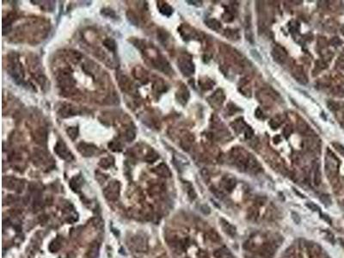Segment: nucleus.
Wrapping results in <instances>:
<instances>
[{"mask_svg": "<svg viewBox=\"0 0 344 258\" xmlns=\"http://www.w3.org/2000/svg\"><path fill=\"white\" fill-rule=\"evenodd\" d=\"M103 194L108 201H116L120 195V183L116 181L111 182L104 189Z\"/></svg>", "mask_w": 344, "mask_h": 258, "instance_id": "1", "label": "nucleus"}, {"mask_svg": "<svg viewBox=\"0 0 344 258\" xmlns=\"http://www.w3.org/2000/svg\"><path fill=\"white\" fill-rule=\"evenodd\" d=\"M130 246L137 251H139V252L146 251L148 249V243H147L146 238L143 235H136V236L132 237L131 238Z\"/></svg>", "mask_w": 344, "mask_h": 258, "instance_id": "2", "label": "nucleus"}, {"mask_svg": "<svg viewBox=\"0 0 344 258\" xmlns=\"http://www.w3.org/2000/svg\"><path fill=\"white\" fill-rule=\"evenodd\" d=\"M54 152L57 153V155L61 158L67 160V161H71L73 160V155L66 146V145L63 141H58L56 144L55 147H54Z\"/></svg>", "mask_w": 344, "mask_h": 258, "instance_id": "3", "label": "nucleus"}, {"mask_svg": "<svg viewBox=\"0 0 344 258\" xmlns=\"http://www.w3.org/2000/svg\"><path fill=\"white\" fill-rule=\"evenodd\" d=\"M179 68L185 76H190L194 71V66L192 61L188 59H182L179 60Z\"/></svg>", "mask_w": 344, "mask_h": 258, "instance_id": "4", "label": "nucleus"}, {"mask_svg": "<svg viewBox=\"0 0 344 258\" xmlns=\"http://www.w3.org/2000/svg\"><path fill=\"white\" fill-rule=\"evenodd\" d=\"M272 56H273V60L276 62H278L280 64H282L287 60V53L282 46H276L272 50Z\"/></svg>", "mask_w": 344, "mask_h": 258, "instance_id": "5", "label": "nucleus"}, {"mask_svg": "<svg viewBox=\"0 0 344 258\" xmlns=\"http://www.w3.org/2000/svg\"><path fill=\"white\" fill-rule=\"evenodd\" d=\"M5 186L11 190L21 192L24 187V183L21 180L15 179V178H7V182H5Z\"/></svg>", "mask_w": 344, "mask_h": 258, "instance_id": "6", "label": "nucleus"}, {"mask_svg": "<svg viewBox=\"0 0 344 258\" xmlns=\"http://www.w3.org/2000/svg\"><path fill=\"white\" fill-rule=\"evenodd\" d=\"M275 253V249L271 243H265L260 249V254L263 258H273Z\"/></svg>", "mask_w": 344, "mask_h": 258, "instance_id": "7", "label": "nucleus"}, {"mask_svg": "<svg viewBox=\"0 0 344 258\" xmlns=\"http://www.w3.org/2000/svg\"><path fill=\"white\" fill-rule=\"evenodd\" d=\"M219 222H220V226L223 229V231L226 233L227 235L231 236V237H234L236 235L237 229H236V227L233 225L230 224V223L226 221L225 219H224V218H220Z\"/></svg>", "mask_w": 344, "mask_h": 258, "instance_id": "8", "label": "nucleus"}, {"mask_svg": "<svg viewBox=\"0 0 344 258\" xmlns=\"http://www.w3.org/2000/svg\"><path fill=\"white\" fill-rule=\"evenodd\" d=\"M97 147L94 146L92 145H88V144H80L78 146V151L81 152L84 156H91L94 154Z\"/></svg>", "mask_w": 344, "mask_h": 258, "instance_id": "9", "label": "nucleus"}, {"mask_svg": "<svg viewBox=\"0 0 344 258\" xmlns=\"http://www.w3.org/2000/svg\"><path fill=\"white\" fill-rule=\"evenodd\" d=\"M221 182H222L221 183L222 187L229 192L232 191L233 188L236 187V184H237L236 180L233 177H225L221 181Z\"/></svg>", "mask_w": 344, "mask_h": 258, "instance_id": "10", "label": "nucleus"}, {"mask_svg": "<svg viewBox=\"0 0 344 258\" xmlns=\"http://www.w3.org/2000/svg\"><path fill=\"white\" fill-rule=\"evenodd\" d=\"M62 243H63V238L60 236H58L57 238H55L49 244V250L51 252H57L59 251L62 247Z\"/></svg>", "mask_w": 344, "mask_h": 258, "instance_id": "11", "label": "nucleus"}, {"mask_svg": "<svg viewBox=\"0 0 344 258\" xmlns=\"http://www.w3.org/2000/svg\"><path fill=\"white\" fill-rule=\"evenodd\" d=\"M99 253V244L97 242H93L90 245L89 249L87 251L86 257L87 258H97Z\"/></svg>", "mask_w": 344, "mask_h": 258, "instance_id": "12", "label": "nucleus"}, {"mask_svg": "<svg viewBox=\"0 0 344 258\" xmlns=\"http://www.w3.org/2000/svg\"><path fill=\"white\" fill-rule=\"evenodd\" d=\"M82 185H83V179L80 176L74 177L70 182V186H71V189L75 192H78L80 190Z\"/></svg>", "mask_w": 344, "mask_h": 258, "instance_id": "13", "label": "nucleus"}, {"mask_svg": "<svg viewBox=\"0 0 344 258\" xmlns=\"http://www.w3.org/2000/svg\"><path fill=\"white\" fill-rule=\"evenodd\" d=\"M294 76L295 77L296 80L301 84H306L307 83V77L305 76L304 72L301 67H297L294 71Z\"/></svg>", "mask_w": 344, "mask_h": 258, "instance_id": "14", "label": "nucleus"}, {"mask_svg": "<svg viewBox=\"0 0 344 258\" xmlns=\"http://www.w3.org/2000/svg\"><path fill=\"white\" fill-rule=\"evenodd\" d=\"M246 168L250 172H256L259 170V163L257 160L253 156H249L248 162L246 164Z\"/></svg>", "mask_w": 344, "mask_h": 258, "instance_id": "15", "label": "nucleus"}, {"mask_svg": "<svg viewBox=\"0 0 344 258\" xmlns=\"http://www.w3.org/2000/svg\"><path fill=\"white\" fill-rule=\"evenodd\" d=\"M214 256L217 258H235L232 254L227 249L220 248L214 251Z\"/></svg>", "mask_w": 344, "mask_h": 258, "instance_id": "16", "label": "nucleus"}, {"mask_svg": "<svg viewBox=\"0 0 344 258\" xmlns=\"http://www.w3.org/2000/svg\"><path fill=\"white\" fill-rule=\"evenodd\" d=\"M313 182L316 186H318L321 183V173L319 170V165L318 163H315L313 166Z\"/></svg>", "mask_w": 344, "mask_h": 258, "instance_id": "17", "label": "nucleus"}, {"mask_svg": "<svg viewBox=\"0 0 344 258\" xmlns=\"http://www.w3.org/2000/svg\"><path fill=\"white\" fill-rule=\"evenodd\" d=\"M156 173L157 174H158V175H160L161 177H170V170H169V168L166 166V165H164L163 163H162V164H160V165H158L157 168H156Z\"/></svg>", "mask_w": 344, "mask_h": 258, "instance_id": "18", "label": "nucleus"}, {"mask_svg": "<svg viewBox=\"0 0 344 258\" xmlns=\"http://www.w3.org/2000/svg\"><path fill=\"white\" fill-rule=\"evenodd\" d=\"M158 6H159V11L162 13L163 15L170 16V15L172 14V12H173L172 8L170 6V5H168L167 3L163 2V4H159Z\"/></svg>", "mask_w": 344, "mask_h": 258, "instance_id": "19", "label": "nucleus"}, {"mask_svg": "<svg viewBox=\"0 0 344 258\" xmlns=\"http://www.w3.org/2000/svg\"><path fill=\"white\" fill-rule=\"evenodd\" d=\"M207 236L209 240H211L213 243H219L221 241V238L220 236L218 235V233L217 232H215L214 230H210L207 232Z\"/></svg>", "mask_w": 344, "mask_h": 258, "instance_id": "20", "label": "nucleus"}, {"mask_svg": "<svg viewBox=\"0 0 344 258\" xmlns=\"http://www.w3.org/2000/svg\"><path fill=\"white\" fill-rule=\"evenodd\" d=\"M177 98L180 101H184V102H186L188 98V91L185 87H182V89H180V91L177 92Z\"/></svg>", "mask_w": 344, "mask_h": 258, "instance_id": "21", "label": "nucleus"}, {"mask_svg": "<svg viewBox=\"0 0 344 258\" xmlns=\"http://www.w3.org/2000/svg\"><path fill=\"white\" fill-rule=\"evenodd\" d=\"M223 96V92L222 91H218L214 95H213L211 98H213V100H214V102H215V104H214V106H216V105H219V104H221L223 102V101H224V97H222Z\"/></svg>", "mask_w": 344, "mask_h": 258, "instance_id": "22", "label": "nucleus"}, {"mask_svg": "<svg viewBox=\"0 0 344 258\" xmlns=\"http://www.w3.org/2000/svg\"><path fill=\"white\" fill-rule=\"evenodd\" d=\"M207 23H208L207 25H208L210 29H213V30H218V29H220V22H218L217 20H215V19H209V20L207 22Z\"/></svg>", "mask_w": 344, "mask_h": 258, "instance_id": "23", "label": "nucleus"}, {"mask_svg": "<svg viewBox=\"0 0 344 258\" xmlns=\"http://www.w3.org/2000/svg\"><path fill=\"white\" fill-rule=\"evenodd\" d=\"M103 44H104V46H106L107 48L108 49V50H111V51H114L115 50V48H116V45H115V41L114 40H112V39H110V38H108V39H106L105 41H103Z\"/></svg>", "mask_w": 344, "mask_h": 258, "instance_id": "24", "label": "nucleus"}, {"mask_svg": "<svg viewBox=\"0 0 344 258\" xmlns=\"http://www.w3.org/2000/svg\"><path fill=\"white\" fill-rule=\"evenodd\" d=\"M257 216V208L256 207H250L247 211V218L249 219L252 220Z\"/></svg>", "mask_w": 344, "mask_h": 258, "instance_id": "25", "label": "nucleus"}, {"mask_svg": "<svg viewBox=\"0 0 344 258\" xmlns=\"http://www.w3.org/2000/svg\"><path fill=\"white\" fill-rule=\"evenodd\" d=\"M297 127H298L297 128L299 129V132H302V133L306 132L309 130V127L307 126V124L304 122V121H302V120H300V121L297 122Z\"/></svg>", "mask_w": 344, "mask_h": 258, "instance_id": "26", "label": "nucleus"}, {"mask_svg": "<svg viewBox=\"0 0 344 258\" xmlns=\"http://www.w3.org/2000/svg\"><path fill=\"white\" fill-rule=\"evenodd\" d=\"M67 133L68 136L71 137V139H75L77 136V129L76 127H70L69 129H67Z\"/></svg>", "mask_w": 344, "mask_h": 258, "instance_id": "27", "label": "nucleus"}, {"mask_svg": "<svg viewBox=\"0 0 344 258\" xmlns=\"http://www.w3.org/2000/svg\"><path fill=\"white\" fill-rule=\"evenodd\" d=\"M320 201H322L323 204H324V205L327 206V207L331 204V200H330V198H329V195H327V194H322V195L320 196Z\"/></svg>", "mask_w": 344, "mask_h": 258, "instance_id": "28", "label": "nucleus"}, {"mask_svg": "<svg viewBox=\"0 0 344 258\" xmlns=\"http://www.w3.org/2000/svg\"><path fill=\"white\" fill-rule=\"evenodd\" d=\"M309 251L311 253L312 256H317L319 253V247L316 244H311L309 246Z\"/></svg>", "mask_w": 344, "mask_h": 258, "instance_id": "29", "label": "nucleus"}, {"mask_svg": "<svg viewBox=\"0 0 344 258\" xmlns=\"http://www.w3.org/2000/svg\"><path fill=\"white\" fill-rule=\"evenodd\" d=\"M112 163H113V162H110V158L108 157V158H104V159L101 160V163H100V165L103 168H108L111 166Z\"/></svg>", "mask_w": 344, "mask_h": 258, "instance_id": "30", "label": "nucleus"}, {"mask_svg": "<svg viewBox=\"0 0 344 258\" xmlns=\"http://www.w3.org/2000/svg\"><path fill=\"white\" fill-rule=\"evenodd\" d=\"M306 207L310 209V210H311V211H314V212H318V211H319L320 210V208H319V207L318 206V205H316L315 203L313 202H308L306 203Z\"/></svg>", "mask_w": 344, "mask_h": 258, "instance_id": "31", "label": "nucleus"}, {"mask_svg": "<svg viewBox=\"0 0 344 258\" xmlns=\"http://www.w3.org/2000/svg\"><path fill=\"white\" fill-rule=\"evenodd\" d=\"M291 217H292V219L294 220V222L295 223V224H297V225H299V223H300V221H301L300 217H299V215L297 213L292 212V213H291Z\"/></svg>", "mask_w": 344, "mask_h": 258, "instance_id": "32", "label": "nucleus"}, {"mask_svg": "<svg viewBox=\"0 0 344 258\" xmlns=\"http://www.w3.org/2000/svg\"><path fill=\"white\" fill-rule=\"evenodd\" d=\"M333 146H334V147L335 148V150L339 152L340 154H342V156H344V147L342 146V145H340L338 143H334Z\"/></svg>", "mask_w": 344, "mask_h": 258, "instance_id": "33", "label": "nucleus"}, {"mask_svg": "<svg viewBox=\"0 0 344 258\" xmlns=\"http://www.w3.org/2000/svg\"><path fill=\"white\" fill-rule=\"evenodd\" d=\"M266 201H267V199H266V198L260 196V197H257L256 199V205H257V206H263V205H264V204H265Z\"/></svg>", "mask_w": 344, "mask_h": 258, "instance_id": "34", "label": "nucleus"}, {"mask_svg": "<svg viewBox=\"0 0 344 258\" xmlns=\"http://www.w3.org/2000/svg\"><path fill=\"white\" fill-rule=\"evenodd\" d=\"M291 132H292V127H290V126H287V127L284 128L283 133L285 134L286 138H288L289 135L291 134Z\"/></svg>", "mask_w": 344, "mask_h": 258, "instance_id": "35", "label": "nucleus"}, {"mask_svg": "<svg viewBox=\"0 0 344 258\" xmlns=\"http://www.w3.org/2000/svg\"><path fill=\"white\" fill-rule=\"evenodd\" d=\"M201 211L204 214H209L210 212H211V211H210V208H209L208 206H207V205H203V206H201Z\"/></svg>", "mask_w": 344, "mask_h": 258, "instance_id": "36", "label": "nucleus"}, {"mask_svg": "<svg viewBox=\"0 0 344 258\" xmlns=\"http://www.w3.org/2000/svg\"><path fill=\"white\" fill-rule=\"evenodd\" d=\"M198 258H209L208 253L204 250H200L197 254Z\"/></svg>", "mask_w": 344, "mask_h": 258, "instance_id": "37", "label": "nucleus"}, {"mask_svg": "<svg viewBox=\"0 0 344 258\" xmlns=\"http://www.w3.org/2000/svg\"><path fill=\"white\" fill-rule=\"evenodd\" d=\"M342 43V41H341L339 38H337V37H335V38H333L331 40V44L333 46H339Z\"/></svg>", "mask_w": 344, "mask_h": 258, "instance_id": "38", "label": "nucleus"}, {"mask_svg": "<svg viewBox=\"0 0 344 258\" xmlns=\"http://www.w3.org/2000/svg\"><path fill=\"white\" fill-rule=\"evenodd\" d=\"M188 195H189V197L191 198V199H194V198L196 197V194H195V192L193 190L192 188L188 191Z\"/></svg>", "mask_w": 344, "mask_h": 258, "instance_id": "39", "label": "nucleus"}, {"mask_svg": "<svg viewBox=\"0 0 344 258\" xmlns=\"http://www.w3.org/2000/svg\"><path fill=\"white\" fill-rule=\"evenodd\" d=\"M322 218H324L325 221H327V222L329 223V224H331V220H330V218H329L328 215H322Z\"/></svg>", "mask_w": 344, "mask_h": 258, "instance_id": "40", "label": "nucleus"}, {"mask_svg": "<svg viewBox=\"0 0 344 258\" xmlns=\"http://www.w3.org/2000/svg\"><path fill=\"white\" fill-rule=\"evenodd\" d=\"M248 258H255V257H251V256H249V257H248Z\"/></svg>", "mask_w": 344, "mask_h": 258, "instance_id": "41", "label": "nucleus"}]
</instances>
